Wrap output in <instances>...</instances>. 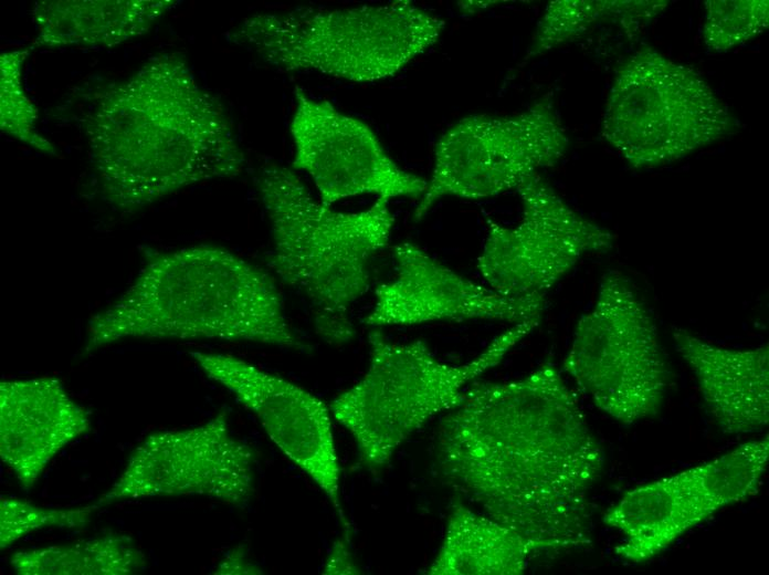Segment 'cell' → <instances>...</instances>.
<instances>
[{
    "label": "cell",
    "instance_id": "27",
    "mask_svg": "<svg viewBox=\"0 0 769 575\" xmlns=\"http://www.w3.org/2000/svg\"><path fill=\"white\" fill-rule=\"evenodd\" d=\"M215 574H261L254 564L246 560L244 551L234 548L217 566Z\"/></svg>",
    "mask_w": 769,
    "mask_h": 575
},
{
    "label": "cell",
    "instance_id": "6",
    "mask_svg": "<svg viewBox=\"0 0 769 575\" xmlns=\"http://www.w3.org/2000/svg\"><path fill=\"white\" fill-rule=\"evenodd\" d=\"M538 324H512L463 364L442 362L421 339L392 342L371 331L368 368L331 401L330 412L354 438L364 464L380 470L414 431L453 409L467 388L501 364Z\"/></svg>",
    "mask_w": 769,
    "mask_h": 575
},
{
    "label": "cell",
    "instance_id": "14",
    "mask_svg": "<svg viewBox=\"0 0 769 575\" xmlns=\"http://www.w3.org/2000/svg\"><path fill=\"white\" fill-rule=\"evenodd\" d=\"M394 276L375 292L368 326L414 325L438 321H539L545 302L505 296L443 264L419 245L393 247Z\"/></svg>",
    "mask_w": 769,
    "mask_h": 575
},
{
    "label": "cell",
    "instance_id": "24",
    "mask_svg": "<svg viewBox=\"0 0 769 575\" xmlns=\"http://www.w3.org/2000/svg\"><path fill=\"white\" fill-rule=\"evenodd\" d=\"M703 40L708 51L723 53L765 32L769 24L767 0L705 1Z\"/></svg>",
    "mask_w": 769,
    "mask_h": 575
},
{
    "label": "cell",
    "instance_id": "3",
    "mask_svg": "<svg viewBox=\"0 0 769 575\" xmlns=\"http://www.w3.org/2000/svg\"><path fill=\"white\" fill-rule=\"evenodd\" d=\"M125 339L246 341L305 348L271 276L212 244L149 260L116 301L91 317L83 353Z\"/></svg>",
    "mask_w": 769,
    "mask_h": 575
},
{
    "label": "cell",
    "instance_id": "22",
    "mask_svg": "<svg viewBox=\"0 0 769 575\" xmlns=\"http://www.w3.org/2000/svg\"><path fill=\"white\" fill-rule=\"evenodd\" d=\"M30 49L12 50L0 59V128L7 135L46 155L55 146L36 129L38 112L22 85V66Z\"/></svg>",
    "mask_w": 769,
    "mask_h": 575
},
{
    "label": "cell",
    "instance_id": "15",
    "mask_svg": "<svg viewBox=\"0 0 769 575\" xmlns=\"http://www.w3.org/2000/svg\"><path fill=\"white\" fill-rule=\"evenodd\" d=\"M91 428L89 414L55 377L0 383V457L24 488Z\"/></svg>",
    "mask_w": 769,
    "mask_h": 575
},
{
    "label": "cell",
    "instance_id": "23",
    "mask_svg": "<svg viewBox=\"0 0 769 575\" xmlns=\"http://www.w3.org/2000/svg\"><path fill=\"white\" fill-rule=\"evenodd\" d=\"M614 9V0L550 1L537 23L524 62L577 39L600 20L613 21Z\"/></svg>",
    "mask_w": 769,
    "mask_h": 575
},
{
    "label": "cell",
    "instance_id": "10",
    "mask_svg": "<svg viewBox=\"0 0 769 575\" xmlns=\"http://www.w3.org/2000/svg\"><path fill=\"white\" fill-rule=\"evenodd\" d=\"M516 191L522 219L514 227L487 220L477 270L505 296L546 302L547 292L583 255L611 250L615 236L571 208L539 174Z\"/></svg>",
    "mask_w": 769,
    "mask_h": 575
},
{
    "label": "cell",
    "instance_id": "18",
    "mask_svg": "<svg viewBox=\"0 0 769 575\" xmlns=\"http://www.w3.org/2000/svg\"><path fill=\"white\" fill-rule=\"evenodd\" d=\"M178 3L175 0L36 1L33 45L114 46L146 33Z\"/></svg>",
    "mask_w": 769,
    "mask_h": 575
},
{
    "label": "cell",
    "instance_id": "8",
    "mask_svg": "<svg viewBox=\"0 0 769 575\" xmlns=\"http://www.w3.org/2000/svg\"><path fill=\"white\" fill-rule=\"evenodd\" d=\"M563 369L601 411L622 425L655 415L670 372L655 321L632 283L607 272L577 323Z\"/></svg>",
    "mask_w": 769,
    "mask_h": 575
},
{
    "label": "cell",
    "instance_id": "28",
    "mask_svg": "<svg viewBox=\"0 0 769 575\" xmlns=\"http://www.w3.org/2000/svg\"><path fill=\"white\" fill-rule=\"evenodd\" d=\"M498 3L497 1H462L461 8L465 9L466 12H476L480 8L485 9L492 4Z\"/></svg>",
    "mask_w": 769,
    "mask_h": 575
},
{
    "label": "cell",
    "instance_id": "4",
    "mask_svg": "<svg viewBox=\"0 0 769 575\" xmlns=\"http://www.w3.org/2000/svg\"><path fill=\"white\" fill-rule=\"evenodd\" d=\"M272 232L270 269L310 303L317 333L327 342L349 341L350 306L370 286V262L391 238L389 200L340 212L310 195L292 169L268 165L257 179Z\"/></svg>",
    "mask_w": 769,
    "mask_h": 575
},
{
    "label": "cell",
    "instance_id": "7",
    "mask_svg": "<svg viewBox=\"0 0 769 575\" xmlns=\"http://www.w3.org/2000/svg\"><path fill=\"white\" fill-rule=\"evenodd\" d=\"M738 127L728 106L694 69L644 46L619 67L601 133L632 167L674 163Z\"/></svg>",
    "mask_w": 769,
    "mask_h": 575
},
{
    "label": "cell",
    "instance_id": "2",
    "mask_svg": "<svg viewBox=\"0 0 769 575\" xmlns=\"http://www.w3.org/2000/svg\"><path fill=\"white\" fill-rule=\"evenodd\" d=\"M85 135L102 195L123 211L245 165L224 106L178 53L151 56L104 91Z\"/></svg>",
    "mask_w": 769,
    "mask_h": 575
},
{
    "label": "cell",
    "instance_id": "13",
    "mask_svg": "<svg viewBox=\"0 0 769 575\" xmlns=\"http://www.w3.org/2000/svg\"><path fill=\"white\" fill-rule=\"evenodd\" d=\"M206 375L231 391L274 445L326 495L348 529L329 407L305 388L231 355L191 352Z\"/></svg>",
    "mask_w": 769,
    "mask_h": 575
},
{
    "label": "cell",
    "instance_id": "21",
    "mask_svg": "<svg viewBox=\"0 0 769 575\" xmlns=\"http://www.w3.org/2000/svg\"><path fill=\"white\" fill-rule=\"evenodd\" d=\"M769 459L768 436L744 442L713 460L685 471L706 515L756 494Z\"/></svg>",
    "mask_w": 769,
    "mask_h": 575
},
{
    "label": "cell",
    "instance_id": "19",
    "mask_svg": "<svg viewBox=\"0 0 769 575\" xmlns=\"http://www.w3.org/2000/svg\"><path fill=\"white\" fill-rule=\"evenodd\" d=\"M536 547L459 498L451 504L429 575H519Z\"/></svg>",
    "mask_w": 769,
    "mask_h": 575
},
{
    "label": "cell",
    "instance_id": "12",
    "mask_svg": "<svg viewBox=\"0 0 769 575\" xmlns=\"http://www.w3.org/2000/svg\"><path fill=\"white\" fill-rule=\"evenodd\" d=\"M294 100L293 167L309 175L323 205L365 194L387 200L423 195L426 180L402 169L364 121L301 87Z\"/></svg>",
    "mask_w": 769,
    "mask_h": 575
},
{
    "label": "cell",
    "instance_id": "5",
    "mask_svg": "<svg viewBox=\"0 0 769 575\" xmlns=\"http://www.w3.org/2000/svg\"><path fill=\"white\" fill-rule=\"evenodd\" d=\"M445 21L409 0L352 8L296 7L256 13L229 34L282 72L356 83L391 77L441 38Z\"/></svg>",
    "mask_w": 769,
    "mask_h": 575
},
{
    "label": "cell",
    "instance_id": "20",
    "mask_svg": "<svg viewBox=\"0 0 769 575\" xmlns=\"http://www.w3.org/2000/svg\"><path fill=\"white\" fill-rule=\"evenodd\" d=\"M10 564L20 575H128L141 569L146 557L130 536L109 533L19 551Z\"/></svg>",
    "mask_w": 769,
    "mask_h": 575
},
{
    "label": "cell",
    "instance_id": "25",
    "mask_svg": "<svg viewBox=\"0 0 769 575\" xmlns=\"http://www.w3.org/2000/svg\"><path fill=\"white\" fill-rule=\"evenodd\" d=\"M96 509L95 504L76 509H46L17 498L1 496L0 547L6 548L41 529L83 527Z\"/></svg>",
    "mask_w": 769,
    "mask_h": 575
},
{
    "label": "cell",
    "instance_id": "26",
    "mask_svg": "<svg viewBox=\"0 0 769 575\" xmlns=\"http://www.w3.org/2000/svg\"><path fill=\"white\" fill-rule=\"evenodd\" d=\"M325 574H359L360 568L357 566L349 542L339 540L334 543L324 566Z\"/></svg>",
    "mask_w": 769,
    "mask_h": 575
},
{
    "label": "cell",
    "instance_id": "1",
    "mask_svg": "<svg viewBox=\"0 0 769 575\" xmlns=\"http://www.w3.org/2000/svg\"><path fill=\"white\" fill-rule=\"evenodd\" d=\"M436 461L460 500L537 552L591 544V490L603 452L555 364L509 381L473 383L441 419Z\"/></svg>",
    "mask_w": 769,
    "mask_h": 575
},
{
    "label": "cell",
    "instance_id": "11",
    "mask_svg": "<svg viewBox=\"0 0 769 575\" xmlns=\"http://www.w3.org/2000/svg\"><path fill=\"white\" fill-rule=\"evenodd\" d=\"M254 452L235 438L228 415L147 436L130 453L97 508L155 496L199 495L242 505L254 491Z\"/></svg>",
    "mask_w": 769,
    "mask_h": 575
},
{
    "label": "cell",
    "instance_id": "9",
    "mask_svg": "<svg viewBox=\"0 0 769 575\" xmlns=\"http://www.w3.org/2000/svg\"><path fill=\"white\" fill-rule=\"evenodd\" d=\"M570 145L549 96L513 115H468L439 138L433 168L413 218L421 220L441 198L484 199L517 189L555 166Z\"/></svg>",
    "mask_w": 769,
    "mask_h": 575
},
{
    "label": "cell",
    "instance_id": "17",
    "mask_svg": "<svg viewBox=\"0 0 769 575\" xmlns=\"http://www.w3.org/2000/svg\"><path fill=\"white\" fill-rule=\"evenodd\" d=\"M706 519L685 471L628 491L603 514V522L624 535L615 554L634 563L659 555Z\"/></svg>",
    "mask_w": 769,
    "mask_h": 575
},
{
    "label": "cell",
    "instance_id": "16",
    "mask_svg": "<svg viewBox=\"0 0 769 575\" xmlns=\"http://www.w3.org/2000/svg\"><path fill=\"white\" fill-rule=\"evenodd\" d=\"M675 347L698 384L704 404L728 435L749 433L769 421V347L731 348L676 327Z\"/></svg>",
    "mask_w": 769,
    "mask_h": 575
}]
</instances>
